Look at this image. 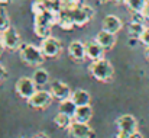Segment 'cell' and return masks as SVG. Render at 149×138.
<instances>
[{
  "instance_id": "6da1fadb",
  "label": "cell",
  "mask_w": 149,
  "mask_h": 138,
  "mask_svg": "<svg viewBox=\"0 0 149 138\" xmlns=\"http://www.w3.org/2000/svg\"><path fill=\"white\" fill-rule=\"evenodd\" d=\"M19 55L25 64L32 65V67H38V65L44 64V60H45V55H44L41 46H36L33 44L22 45L19 49Z\"/></svg>"
},
{
  "instance_id": "7a4b0ae2",
  "label": "cell",
  "mask_w": 149,
  "mask_h": 138,
  "mask_svg": "<svg viewBox=\"0 0 149 138\" xmlns=\"http://www.w3.org/2000/svg\"><path fill=\"white\" fill-rule=\"evenodd\" d=\"M90 73L94 79H97L100 82H109L111 77H113V65L110 64V61L104 60V58H100V60H94L91 64H90Z\"/></svg>"
},
{
  "instance_id": "3957f363",
  "label": "cell",
  "mask_w": 149,
  "mask_h": 138,
  "mask_svg": "<svg viewBox=\"0 0 149 138\" xmlns=\"http://www.w3.org/2000/svg\"><path fill=\"white\" fill-rule=\"evenodd\" d=\"M71 16H72V20L75 23V26H84L87 25L93 16H94V9L88 4H81L80 7L74 9L72 12H70Z\"/></svg>"
},
{
  "instance_id": "277c9868",
  "label": "cell",
  "mask_w": 149,
  "mask_h": 138,
  "mask_svg": "<svg viewBox=\"0 0 149 138\" xmlns=\"http://www.w3.org/2000/svg\"><path fill=\"white\" fill-rule=\"evenodd\" d=\"M15 89H16V93H17L20 97H23V99L28 100L33 93L36 92V83H35L33 79H31V77H20V79L16 82Z\"/></svg>"
},
{
  "instance_id": "5b68a950",
  "label": "cell",
  "mask_w": 149,
  "mask_h": 138,
  "mask_svg": "<svg viewBox=\"0 0 149 138\" xmlns=\"http://www.w3.org/2000/svg\"><path fill=\"white\" fill-rule=\"evenodd\" d=\"M52 93L51 90H36L29 99H28V103L32 106V108H36V109H44L47 106H49L51 102H52Z\"/></svg>"
},
{
  "instance_id": "8992f818",
  "label": "cell",
  "mask_w": 149,
  "mask_h": 138,
  "mask_svg": "<svg viewBox=\"0 0 149 138\" xmlns=\"http://www.w3.org/2000/svg\"><path fill=\"white\" fill-rule=\"evenodd\" d=\"M0 39L3 41V44H4V46L7 49H17V48H20V35L12 26H9L7 29H4L0 34Z\"/></svg>"
},
{
  "instance_id": "52a82bcc",
  "label": "cell",
  "mask_w": 149,
  "mask_h": 138,
  "mask_svg": "<svg viewBox=\"0 0 149 138\" xmlns=\"http://www.w3.org/2000/svg\"><path fill=\"white\" fill-rule=\"evenodd\" d=\"M68 132L72 138H91L93 130L88 127V122H78L72 121V124L68 128Z\"/></svg>"
},
{
  "instance_id": "ba28073f",
  "label": "cell",
  "mask_w": 149,
  "mask_h": 138,
  "mask_svg": "<svg viewBox=\"0 0 149 138\" xmlns=\"http://www.w3.org/2000/svg\"><path fill=\"white\" fill-rule=\"evenodd\" d=\"M41 49H42L45 57L54 58V57H56L61 52V42L56 38H54V37L44 38L42 42H41Z\"/></svg>"
},
{
  "instance_id": "9c48e42d",
  "label": "cell",
  "mask_w": 149,
  "mask_h": 138,
  "mask_svg": "<svg viewBox=\"0 0 149 138\" xmlns=\"http://www.w3.org/2000/svg\"><path fill=\"white\" fill-rule=\"evenodd\" d=\"M51 93L59 102L71 97V89H70V86L67 83H64V82H59V80L52 82V84H51Z\"/></svg>"
},
{
  "instance_id": "30bf717a",
  "label": "cell",
  "mask_w": 149,
  "mask_h": 138,
  "mask_svg": "<svg viewBox=\"0 0 149 138\" xmlns=\"http://www.w3.org/2000/svg\"><path fill=\"white\" fill-rule=\"evenodd\" d=\"M116 124H117L119 131H125V132H129V134L138 131V121L132 115H122L117 119Z\"/></svg>"
},
{
  "instance_id": "8fae6325",
  "label": "cell",
  "mask_w": 149,
  "mask_h": 138,
  "mask_svg": "<svg viewBox=\"0 0 149 138\" xmlns=\"http://www.w3.org/2000/svg\"><path fill=\"white\" fill-rule=\"evenodd\" d=\"M68 54L72 60L75 61H83L87 54H86V44H83L81 41H72L68 45Z\"/></svg>"
},
{
  "instance_id": "7c38bea8",
  "label": "cell",
  "mask_w": 149,
  "mask_h": 138,
  "mask_svg": "<svg viewBox=\"0 0 149 138\" xmlns=\"http://www.w3.org/2000/svg\"><path fill=\"white\" fill-rule=\"evenodd\" d=\"M114 35H116V34H111V32H109V31H106V29H101L100 32H97V35H96V41H97L104 49H111V48L114 46V44H116V37H114Z\"/></svg>"
},
{
  "instance_id": "4fadbf2b",
  "label": "cell",
  "mask_w": 149,
  "mask_h": 138,
  "mask_svg": "<svg viewBox=\"0 0 149 138\" xmlns=\"http://www.w3.org/2000/svg\"><path fill=\"white\" fill-rule=\"evenodd\" d=\"M101 26H103V29H106V31H109V32H111V34H117V32L122 29L123 22H122L117 16H114V15H107V16L103 19Z\"/></svg>"
},
{
  "instance_id": "5bb4252c",
  "label": "cell",
  "mask_w": 149,
  "mask_h": 138,
  "mask_svg": "<svg viewBox=\"0 0 149 138\" xmlns=\"http://www.w3.org/2000/svg\"><path fill=\"white\" fill-rule=\"evenodd\" d=\"M103 52H104V48L100 45L99 42L94 39V41H88L86 42V54L90 60H100L103 58Z\"/></svg>"
},
{
  "instance_id": "9a60e30c",
  "label": "cell",
  "mask_w": 149,
  "mask_h": 138,
  "mask_svg": "<svg viewBox=\"0 0 149 138\" xmlns=\"http://www.w3.org/2000/svg\"><path fill=\"white\" fill-rule=\"evenodd\" d=\"M93 116V109L90 105H84V106H77L75 115H74V121L78 122H88Z\"/></svg>"
},
{
  "instance_id": "2e32d148",
  "label": "cell",
  "mask_w": 149,
  "mask_h": 138,
  "mask_svg": "<svg viewBox=\"0 0 149 138\" xmlns=\"http://www.w3.org/2000/svg\"><path fill=\"white\" fill-rule=\"evenodd\" d=\"M71 99L74 100V103L77 106H84V105H90L91 96H90V93L87 90H84V89H77L75 92H72Z\"/></svg>"
},
{
  "instance_id": "e0dca14e",
  "label": "cell",
  "mask_w": 149,
  "mask_h": 138,
  "mask_svg": "<svg viewBox=\"0 0 149 138\" xmlns=\"http://www.w3.org/2000/svg\"><path fill=\"white\" fill-rule=\"evenodd\" d=\"M56 25H58L61 29H65V31H70V29H72V28L75 26L71 13H70V12H64V10H61L59 18H58V23H56Z\"/></svg>"
},
{
  "instance_id": "ac0fdd59",
  "label": "cell",
  "mask_w": 149,
  "mask_h": 138,
  "mask_svg": "<svg viewBox=\"0 0 149 138\" xmlns=\"http://www.w3.org/2000/svg\"><path fill=\"white\" fill-rule=\"evenodd\" d=\"M145 28H146V26L143 25V22L132 20V22H130V25H129V28H127L129 37H130V38H133V39H139V38H141V35L143 34Z\"/></svg>"
},
{
  "instance_id": "d6986e66",
  "label": "cell",
  "mask_w": 149,
  "mask_h": 138,
  "mask_svg": "<svg viewBox=\"0 0 149 138\" xmlns=\"http://www.w3.org/2000/svg\"><path fill=\"white\" fill-rule=\"evenodd\" d=\"M75 111H77V105L74 103V100H72L71 97H68V99H65V100H61V102H59V112L67 113L68 116L74 118Z\"/></svg>"
},
{
  "instance_id": "ffe728a7",
  "label": "cell",
  "mask_w": 149,
  "mask_h": 138,
  "mask_svg": "<svg viewBox=\"0 0 149 138\" xmlns=\"http://www.w3.org/2000/svg\"><path fill=\"white\" fill-rule=\"evenodd\" d=\"M32 79H33V82L36 83V86H41V87H42V86L48 84V82H49V74H48V71L44 70V68H36Z\"/></svg>"
},
{
  "instance_id": "44dd1931",
  "label": "cell",
  "mask_w": 149,
  "mask_h": 138,
  "mask_svg": "<svg viewBox=\"0 0 149 138\" xmlns=\"http://www.w3.org/2000/svg\"><path fill=\"white\" fill-rule=\"evenodd\" d=\"M72 119H74V118L68 116L67 113L58 112V113L55 115V118H54V122H55L56 127H59V128H67V130H68L70 125L72 124Z\"/></svg>"
},
{
  "instance_id": "7402d4cb",
  "label": "cell",
  "mask_w": 149,
  "mask_h": 138,
  "mask_svg": "<svg viewBox=\"0 0 149 138\" xmlns=\"http://www.w3.org/2000/svg\"><path fill=\"white\" fill-rule=\"evenodd\" d=\"M125 3L129 7V10H132L133 13H142L145 9L146 0H126Z\"/></svg>"
},
{
  "instance_id": "603a6c76",
  "label": "cell",
  "mask_w": 149,
  "mask_h": 138,
  "mask_svg": "<svg viewBox=\"0 0 149 138\" xmlns=\"http://www.w3.org/2000/svg\"><path fill=\"white\" fill-rule=\"evenodd\" d=\"M83 3L81 0H61V10L64 12H72L74 9L80 7Z\"/></svg>"
},
{
  "instance_id": "cb8c5ba5",
  "label": "cell",
  "mask_w": 149,
  "mask_h": 138,
  "mask_svg": "<svg viewBox=\"0 0 149 138\" xmlns=\"http://www.w3.org/2000/svg\"><path fill=\"white\" fill-rule=\"evenodd\" d=\"M10 26V20H9V16L6 13V10L0 9V32H3L4 29H7Z\"/></svg>"
},
{
  "instance_id": "d4e9b609",
  "label": "cell",
  "mask_w": 149,
  "mask_h": 138,
  "mask_svg": "<svg viewBox=\"0 0 149 138\" xmlns=\"http://www.w3.org/2000/svg\"><path fill=\"white\" fill-rule=\"evenodd\" d=\"M139 41L145 46H149V28H145V31H143V34L141 35Z\"/></svg>"
},
{
  "instance_id": "484cf974",
  "label": "cell",
  "mask_w": 149,
  "mask_h": 138,
  "mask_svg": "<svg viewBox=\"0 0 149 138\" xmlns=\"http://www.w3.org/2000/svg\"><path fill=\"white\" fill-rule=\"evenodd\" d=\"M142 15L145 16V19H148L149 20V0H146V4H145V9H143Z\"/></svg>"
},
{
  "instance_id": "4316f807",
  "label": "cell",
  "mask_w": 149,
  "mask_h": 138,
  "mask_svg": "<svg viewBox=\"0 0 149 138\" xmlns=\"http://www.w3.org/2000/svg\"><path fill=\"white\" fill-rule=\"evenodd\" d=\"M129 137H130V134L129 132H125V131H119L117 135H116V138H129Z\"/></svg>"
},
{
  "instance_id": "83f0119b",
  "label": "cell",
  "mask_w": 149,
  "mask_h": 138,
  "mask_svg": "<svg viewBox=\"0 0 149 138\" xmlns=\"http://www.w3.org/2000/svg\"><path fill=\"white\" fill-rule=\"evenodd\" d=\"M129 138H143V137H142V134H141L139 131H135V132H132V134H130V137Z\"/></svg>"
},
{
  "instance_id": "f1b7e54d",
  "label": "cell",
  "mask_w": 149,
  "mask_h": 138,
  "mask_svg": "<svg viewBox=\"0 0 149 138\" xmlns=\"http://www.w3.org/2000/svg\"><path fill=\"white\" fill-rule=\"evenodd\" d=\"M4 74H6V70H4V67L0 64V82L3 80V77H4Z\"/></svg>"
},
{
  "instance_id": "f546056e",
  "label": "cell",
  "mask_w": 149,
  "mask_h": 138,
  "mask_svg": "<svg viewBox=\"0 0 149 138\" xmlns=\"http://www.w3.org/2000/svg\"><path fill=\"white\" fill-rule=\"evenodd\" d=\"M4 48H6V46H4V44H3V41L0 39V55H1V52L4 51Z\"/></svg>"
},
{
  "instance_id": "4dcf8cb0",
  "label": "cell",
  "mask_w": 149,
  "mask_h": 138,
  "mask_svg": "<svg viewBox=\"0 0 149 138\" xmlns=\"http://www.w3.org/2000/svg\"><path fill=\"white\" fill-rule=\"evenodd\" d=\"M33 138H48V137H47L45 134H38V135H35Z\"/></svg>"
},
{
  "instance_id": "1f68e13d",
  "label": "cell",
  "mask_w": 149,
  "mask_h": 138,
  "mask_svg": "<svg viewBox=\"0 0 149 138\" xmlns=\"http://www.w3.org/2000/svg\"><path fill=\"white\" fill-rule=\"evenodd\" d=\"M145 55H146V58L149 60V46H146V51H145Z\"/></svg>"
},
{
  "instance_id": "d6a6232c",
  "label": "cell",
  "mask_w": 149,
  "mask_h": 138,
  "mask_svg": "<svg viewBox=\"0 0 149 138\" xmlns=\"http://www.w3.org/2000/svg\"><path fill=\"white\" fill-rule=\"evenodd\" d=\"M9 1H10V0H0V3H1V4H7Z\"/></svg>"
},
{
  "instance_id": "836d02e7",
  "label": "cell",
  "mask_w": 149,
  "mask_h": 138,
  "mask_svg": "<svg viewBox=\"0 0 149 138\" xmlns=\"http://www.w3.org/2000/svg\"><path fill=\"white\" fill-rule=\"evenodd\" d=\"M113 1H116V3H125L126 0H113Z\"/></svg>"
},
{
  "instance_id": "e575fe53",
  "label": "cell",
  "mask_w": 149,
  "mask_h": 138,
  "mask_svg": "<svg viewBox=\"0 0 149 138\" xmlns=\"http://www.w3.org/2000/svg\"><path fill=\"white\" fill-rule=\"evenodd\" d=\"M100 3H104V1H109V0H99Z\"/></svg>"
},
{
  "instance_id": "d590c367",
  "label": "cell",
  "mask_w": 149,
  "mask_h": 138,
  "mask_svg": "<svg viewBox=\"0 0 149 138\" xmlns=\"http://www.w3.org/2000/svg\"><path fill=\"white\" fill-rule=\"evenodd\" d=\"M0 34H1V32H0Z\"/></svg>"
}]
</instances>
